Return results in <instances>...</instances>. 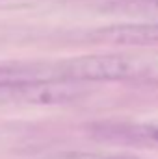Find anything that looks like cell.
<instances>
[{"label":"cell","mask_w":158,"mask_h":159,"mask_svg":"<svg viewBox=\"0 0 158 159\" xmlns=\"http://www.w3.org/2000/svg\"><path fill=\"white\" fill-rule=\"evenodd\" d=\"M89 37L104 44L158 48V22H132V24L104 26L91 32Z\"/></svg>","instance_id":"5"},{"label":"cell","mask_w":158,"mask_h":159,"mask_svg":"<svg viewBox=\"0 0 158 159\" xmlns=\"http://www.w3.org/2000/svg\"><path fill=\"white\" fill-rule=\"evenodd\" d=\"M56 159H136V157H123V156H110V154H89V152H69L62 154Z\"/></svg>","instance_id":"7"},{"label":"cell","mask_w":158,"mask_h":159,"mask_svg":"<svg viewBox=\"0 0 158 159\" xmlns=\"http://www.w3.org/2000/svg\"><path fill=\"white\" fill-rule=\"evenodd\" d=\"M108 9L121 15L149 19V20L158 22V0H119V2L110 4Z\"/></svg>","instance_id":"6"},{"label":"cell","mask_w":158,"mask_h":159,"mask_svg":"<svg viewBox=\"0 0 158 159\" xmlns=\"http://www.w3.org/2000/svg\"><path fill=\"white\" fill-rule=\"evenodd\" d=\"M62 80L58 61L0 63V91H13L26 85Z\"/></svg>","instance_id":"3"},{"label":"cell","mask_w":158,"mask_h":159,"mask_svg":"<svg viewBox=\"0 0 158 159\" xmlns=\"http://www.w3.org/2000/svg\"><path fill=\"white\" fill-rule=\"evenodd\" d=\"M87 135L106 144L158 150V120H99L87 126Z\"/></svg>","instance_id":"2"},{"label":"cell","mask_w":158,"mask_h":159,"mask_svg":"<svg viewBox=\"0 0 158 159\" xmlns=\"http://www.w3.org/2000/svg\"><path fill=\"white\" fill-rule=\"evenodd\" d=\"M62 80L69 81H128L156 74L155 61L134 54H93L58 61Z\"/></svg>","instance_id":"1"},{"label":"cell","mask_w":158,"mask_h":159,"mask_svg":"<svg viewBox=\"0 0 158 159\" xmlns=\"http://www.w3.org/2000/svg\"><path fill=\"white\" fill-rule=\"evenodd\" d=\"M13 100L28 102V104H41V106H60L71 104L84 96V87L78 81L58 80V81H43L36 85H26L21 89L9 91Z\"/></svg>","instance_id":"4"}]
</instances>
